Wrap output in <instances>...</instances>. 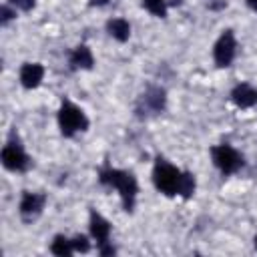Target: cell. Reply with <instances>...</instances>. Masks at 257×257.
<instances>
[{
	"label": "cell",
	"mask_w": 257,
	"mask_h": 257,
	"mask_svg": "<svg viewBox=\"0 0 257 257\" xmlns=\"http://www.w3.org/2000/svg\"><path fill=\"white\" fill-rule=\"evenodd\" d=\"M98 181H100V185L112 187V189L118 191L124 211L131 213L135 209L139 185H137V179H135L133 173H126V171H120V169H112V167H104L98 173Z\"/></svg>",
	"instance_id": "1"
},
{
	"label": "cell",
	"mask_w": 257,
	"mask_h": 257,
	"mask_svg": "<svg viewBox=\"0 0 257 257\" xmlns=\"http://www.w3.org/2000/svg\"><path fill=\"white\" fill-rule=\"evenodd\" d=\"M181 179H183V171H179L175 165H171L163 157H159L155 161V167H153V183H155L157 191H161L167 197L179 195Z\"/></svg>",
	"instance_id": "2"
},
{
	"label": "cell",
	"mask_w": 257,
	"mask_h": 257,
	"mask_svg": "<svg viewBox=\"0 0 257 257\" xmlns=\"http://www.w3.org/2000/svg\"><path fill=\"white\" fill-rule=\"evenodd\" d=\"M58 126H60V133L64 137H72L78 131L88 128V118L82 112V108H78L74 102L62 100L60 110H58Z\"/></svg>",
	"instance_id": "3"
},
{
	"label": "cell",
	"mask_w": 257,
	"mask_h": 257,
	"mask_svg": "<svg viewBox=\"0 0 257 257\" xmlns=\"http://www.w3.org/2000/svg\"><path fill=\"white\" fill-rule=\"evenodd\" d=\"M211 159L223 175H233L243 167V157L231 145H217L211 149Z\"/></svg>",
	"instance_id": "4"
},
{
	"label": "cell",
	"mask_w": 257,
	"mask_h": 257,
	"mask_svg": "<svg viewBox=\"0 0 257 257\" xmlns=\"http://www.w3.org/2000/svg\"><path fill=\"white\" fill-rule=\"evenodd\" d=\"M0 159H2V165H4L8 171H26V169H28V163H30V161H28V155H26L24 149L20 147L18 139L14 141V135H12L10 141L4 145Z\"/></svg>",
	"instance_id": "5"
},
{
	"label": "cell",
	"mask_w": 257,
	"mask_h": 257,
	"mask_svg": "<svg viewBox=\"0 0 257 257\" xmlns=\"http://www.w3.org/2000/svg\"><path fill=\"white\" fill-rule=\"evenodd\" d=\"M235 52H237V42H235V34L231 30H225L219 40L215 42L213 46V58H215V64L225 68L233 62L235 58Z\"/></svg>",
	"instance_id": "6"
},
{
	"label": "cell",
	"mask_w": 257,
	"mask_h": 257,
	"mask_svg": "<svg viewBox=\"0 0 257 257\" xmlns=\"http://www.w3.org/2000/svg\"><path fill=\"white\" fill-rule=\"evenodd\" d=\"M165 102H167V96H165V90L161 86H149L145 90V94L141 96L139 100V106H137V112L143 116V114H157L165 108Z\"/></svg>",
	"instance_id": "7"
},
{
	"label": "cell",
	"mask_w": 257,
	"mask_h": 257,
	"mask_svg": "<svg viewBox=\"0 0 257 257\" xmlns=\"http://www.w3.org/2000/svg\"><path fill=\"white\" fill-rule=\"evenodd\" d=\"M44 205H46V195L26 191L20 199V217H22V221H26V223L34 221L42 213Z\"/></svg>",
	"instance_id": "8"
},
{
	"label": "cell",
	"mask_w": 257,
	"mask_h": 257,
	"mask_svg": "<svg viewBox=\"0 0 257 257\" xmlns=\"http://www.w3.org/2000/svg\"><path fill=\"white\" fill-rule=\"evenodd\" d=\"M44 76V66L38 62H26L20 68V82L24 88H36L42 82Z\"/></svg>",
	"instance_id": "9"
},
{
	"label": "cell",
	"mask_w": 257,
	"mask_h": 257,
	"mask_svg": "<svg viewBox=\"0 0 257 257\" xmlns=\"http://www.w3.org/2000/svg\"><path fill=\"white\" fill-rule=\"evenodd\" d=\"M90 235L96 239V245H104L110 239V223L96 211H90Z\"/></svg>",
	"instance_id": "10"
},
{
	"label": "cell",
	"mask_w": 257,
	"mask_h": 257,
	"mask_svg": "<svg viewBox=\"0 0 257 257\" xmlns=\"http://www.w3.org/2000/svg\"><path fill=\"white\" fill-rule=\"evenodd\" d=\"M231 98L239 108H249L257 104V88H253L247 82H241L231 90Z\"/></svg>",
	"instance_id": "11"
},
{
	"label": "cell",
	"mask_w": 257,
	"mask_h": 257,
	"mask_svg": "<svg viewBox=\"0 0 257 257\" xmlns=\"http://www.w3.org/2000/svg\"><path fill=\"white\" fill-rule=\"evenodd\" d=\"M68 62H70V68H82V70H90L92 66H94V56H92V52H90V48L86 46V44H80V46H76L72 52H70V58H68Z\"/></svg>",
	"instance_id": "12"
},
{
	"label": "cell",
	"mask_w": 257,
	"mask_h": 257,
	"mask_svg": "<svg viewBox=\"0 0 257 257\" xmlns=\"http://www.w3.org/2000/svg\"><path fill=\"white\" fill-rule=\"evenodd\" d=\"M106 32L118 40V42H126L128 36H131V24L124 20V18H110L106 22Z\"/></svg>",
	"instance_id": "13"
},
{
	"label": "cell",
	"mask_w": 257,
	"mask_h": 257,
	"mask_svg": "<svg viewBox=\"0 0 257 257\" xmlns=\"http://www.w3.org/2000/svg\"><path fill=\"white\" fill-rule=\"evenodd\" d=\"M50 251L58 257H68L74 253V247H72V239H66L64 235H56L52 245H50Z\"/></svg>",
	"instance_id": "14"
},
{
	"label": "cell",
	"mask_w": 257,
	"mask_h": 257,
	"mask_svg": "<svg viewBox=\"0 0 257 257\" xmlns=\"http://www.w3.org/2000/svg\"><path fill=\"white\" fill-rule=\"evenodd\" d=\"M195 187H197V183H195V175L189 173V171H183V179H181L179 195L185 197V199H189V197L195 193Z\"/></svg>",
	"instance_id": "15"
},
{
	"label": "cell",
	"mask_w": 257,
	"mask_h": 257,
	"mask_svg": "<svg viewBox=\"0 0 257 257\" xmlns=\"http://www.w3.org/2000/svg\"><path fill=\"white\" fill-rule=\"evenodd\" d=\"M143 6L153 16H159V18H165L167 16V2L165 0H143Z\"/></svg>",
	"instance_id": "16"
},
{
	"label": "cell",
	"mask_w": 257,
	"mask_h": 257,
	"mask_svg": "<svg viewBox=\"0 0 257 257\" xmlns=\"http://www.w3.org/2000/svg\"><path fill=\"white\" fill-rule=\"evenodd\" d=\"M72 247H74V251H78V253H86V251L90 249V243H88V239H86L84 235H76V237L72 239Z\"/></svg>",
	"instance_id": "17"
},
{
	"label": "cell",
	"mask_w": 257,
	"mask_h": 257,
	"mask_svg": "<svg viewBox=\"0 0 257 257\" xmlns=\"http://www.w3.org/2000/svg\"><path fill=\"white\" fill-rule=\"evenodd\" d=\"M10 4L16 6V8H20V10H32L34 4H36V0H10Z\"/></svg>",
	"instance_id": "18"
},
{
	"label": "cell",
	"mask_w": 257,
	"mask_h": 257,
	"mask_svg": "<svg viewBox=\"0 0 257 257\" xmlns=\"http://www.w3.org/2000/svg\"><path fill=\"white\" fill-rule=\"evenodd\" d=\"M12 18H14V12L10 10V6H2V18H0V22L2 24H8Z\"/></svg>",
	"instance_id": "19"
},
{
	"label": "cell",
	"mask_w": 257,
	"mask_h": 257,
	"mask_svg": "<svg viewBox=\"0 0 257 257\" xmlns=\"http://www.w3.org/2000/svg\"><path fill=\"white\" fill-rule=\"evenodd\" d=\"M98 253H100V255H114V247H112V245H108V243L98 245Z\"/></svg>",
	"instance_id": "20"
},
{
	"label": "cell",
	"mask_w": 257,
	"mask_h": 257,
	"mask_svg": "<svg viewBox=\"0 0 257 257\" xmlns=\"http://www.w3.org/2000/svg\"><path fill=\"white\" fill-rule=\"evenodd\" d=\"M247 2V6L253 10V12H257V0H245Z\"/></svg>",
	"instance_id": "21"
},
{
	"label": "cell",
	"mask_w": 257,
	"mask_h": 257,
	"mask_svg": "<svg viewBox=\"0 0 257 257\" xmlns=\"http://www.w3.org/2000/svg\"><path fill=\"white\" fill-rule=\"evenodd\" d=\"M108 0H90V6H104Z\"/></svg>",
	"instance_id": "22"
},
{
	"label": "cell",
	"mask_w": 257,
	"mask_h": 257,
	"mask_svg": "<svg viewBox=\"0 0 257 257\" xmlns=\"http://www.w3.org/2000/svg\"><path fill=\"white\" fill-rule=\"evenodd\" d=\"M253 243H255V249H257V235H255V239H253Z\"/></svg>",
	"instance_id": "23"
}]
</instances>
